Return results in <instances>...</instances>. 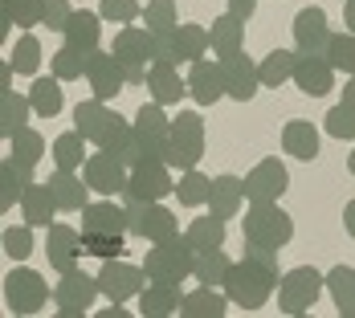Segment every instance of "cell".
<instances>
[{"instance_id":"obj_26","label":"cell","mask_w":355,"mask_h":318,"mask_svg":"<svg viewBox=\"0 0 355 318\" xmlns=\"http://www.w3.org/2000/svg\"><path fill=\"white\" fill-rule=\"evenodd\" d=\"M127 168H143V164H168V139H155V135H143L135 127V135L127 139L123 155H119Z\"/></svg>"},{"instance_id":"obj_46","label":"cell","mask_w":355,"mask_h":318,"mask_svg":"<svg viewBox=\"0 0 355 318\" xmlns=\"http://www.w3.org/2000/svg\"><path fill=\"white\" fill-rule=\"evenodd\" d=\"M135 127H139L143 135H155V139H168V131H172V118H168V106L159 103H143L135 110Z\"/></svg>"},{"instance_id":"obj_14","label":"cell","mask_w":355,"mask_h":318,"mask_svg":"<svg viewBox=\"0 0 355 318\" xmlns=\"http://www.w3.org/2000/svg\"><path fill=\"white\" fill-rule=\"evenodd\" d=\"M290 78L298 82V90H302V94L322 98V94H331V86H335V66L327 62V53L298 49V53H294V73H290Z\"/></svg>"},{"instance_id":"obj_43","label":"cell","mask_w":355,"mask_h":318,"mask_svg":"<svg viewBox=\"0 0 355 318\" xmlns=\"http://www.w3.org/2000/svg\"><path fill=\"white\" fill-rule=\"evenodd\" d=\"M86 66H90V53H86V49L62 45V49L53 53V78H58V82H78V78H86Z\"/></svg>"},{"instance_id":"obj_29","label":"cell","mask_w":355,"mask_h":318,"mask_svg":"<svg viewBox=\"0 0 355 318\" xmlns=\"http://www.w3.org/2000/svg\"><path fill=\"white\" fill-rule=\"evenodd\" d=\"M82 233H127V209L98 200L82 209Z\"/></svg>"},{"instance_id":"obj_30","label":"cell","mask_w":355,"mask_h":318,"mask_svg":"<svg viewBox=\"0 0 355 318\" xmlns=\"http://www.w3.org/2000/svg\"><path fill=\"white\" fill-rule=\"evenodd\" d=\"M245 204V184L237 176H216L213 179V192H209V212L213 216H237V209Z\"/></svg>"},{"instance_id":"obj_13","label":"cell","mask_w":355,"mask_h":318,"mask_svg":"<svg viewBox=\"0 0 355 318\" xmlns=\"http://www.w3.org/2000/svg\"><path fill=\"white\" fill-rule=\"evenodd\" d=\"M245 184V200L249 204H266V200H278L286 196V188H290V172H286L282 159H261V164H253L249 168V176L241 179Z\"/></svg>"},{"instance_id":"obj_16","label":"cell","mask_w":355,"mask_h":318,"mask_svg":"<svg viewBox=\"0 0 355 318\" xmlns=\"http://www.w3.org/2000/svg\"><path fill=\"white\" fill-rule=\"evenodd\" d=\"M168 192H176V179H172V172H168V164H143V168H131L127 200H164Z\"/></svg>"},{"instance_id":"obj_50","label":"cell","mask_w":355,"mask_h":318,"mask_svg":"<svg viewBox=\"0 0 355 318\" xmlns=\"http://www.w3.org/2000/svg\"><path fill=\"white\" fill-rule=\"evenodd\" d=\"M0 8L21 29H33V25H41V17H45V0H0Z\"/></svg>"},{"instance_id":"obj_19","label":"cell","mask_w":355,"mask_h":318,"mask_svg":"<svg viewBox=\"0 0 355 318\" xmlns=\"http://www.w3.org/2000/svg\"><path fill=\"white\" fill-rule=\"evenodd\" d=\"M188 90L200 106H213L225 98V73H220V62H192L188 66Z\"/></svg>"},{"instance_id":"obj_27","label":"cell","mask_w":355,"mask_h":318,"mask_svg":"<svg viewBox=\"0 0 355 318\" xmlns=\"http://www.w3.org/2000/svg\"><path fill=\"white\" fill-rule=\"evenodd\" d=\"M282 147L290 159H315L319 155V131L306 118H290L282 127Z\"/></svg>"},{"instance_id":"obj_2","label":"cell","mask_w":355,"mask_h":318,"mask_svg":"<svg viewBox=\"0 0 355 318\" xmlns=\"http://www.w3.org/2000/svg\"><path fill=\"white\" fill-rule=\"evenodd\" d=\"M73 131H82L86 143L103 147V151H114L123 155L127 139L135 135V123H127L119 110H110L103 98H86V103L73 106Z\"/></svg>"},{"instance_id":"obj_21","label":"cell","mask_w":355,"mask_h":318,"mask_svg":"<svg viewBox=\"0 0 355 318\" xmlns=\"http://www.w3.org/2000/svg\"><path fill=\"white\" fill-rule=\"evenodd\" d=\"M180 302H184L180 285H172V282H151V285H143V294H139V315L143 318L180 315Z\"/></svg>"},{"instance_id":"obj_41","label":"cell","mask_w":355,"mask_h":318,"mask_svg":"<svg viewBox=\"0 0 355 318\" xmlns=\"http://www.w3.org/2000/svg\"><path fill=\"white\" fill-rule=\"evenodd\" d=\"M209 192H213V179L205 176V172H196V168H188V172L176 179V200L188 204V209L209 204Z\"/></svg>"},{"instance_id":"obj_47","label":"cell","mask_w":355,"mask_h":318,"mask_svg":"<svg viewBox=\"0 0 355 318\" xmlns=\"http://www.w3.org/2000/svg\"><path fill=\"white\" fill-rule=\"evenodd\" d=\"M327 62L343 73H355V33H331L327 37Z\"/></svg>"},{"instance_id":"obj_11","label":"cell","mask_w":355,"mask_h":318,"mask_svg":"<svg viewBox=\"0 0 355 318\" xmlns=\"http://www.w3.org/2000/svg\"><path fill=\"white\" fill-rule=\"evenodd\" d=\"M143 285H147V274H143V265H127L123 257H110L103 261V270H98V290H103V298L110 302H131V298H139Z\"/></svg>"},{"instance_id":"obj_32","label":"cell","mask_w":355,"mask_h":318,"mask_svg":"<svg viewBox=\"0 0 355 318\" xmlns=\"http://www.w3.org/2000/svg\"><path fill=\"white\" fill-rule=\"evenodd\" d=\"M209 45H213L216 58L237 53V49L245 45V21H237L233 12H220V17L213 21V29H209Z\"/></svg>"},{"instance_id":"obj_36","label":"cell","mask_w":355,"mask_h":318,"mask_svg":"<svg viewBox=\"0 0 355 318\" xmlns=\"http://www.w3.org/2000/svg\"><path fill=\"white\" fill-rule=\"evenodd\" d=\"M33 184V176L25 172V168H17L8 155H4V164H0V209H17L21 204V196H25V188Z\"/></svg>"},{"instance_id":"obj_33","label":"cell","mask_w":355,"mask_h":318,"mask_svg":"<svg viewBox=\"0 0 355 318\" xmlns=\"http://www.w3.org/2000/svg\"><path fill=\"white\" fill-rule=\"evenodd\" d=\"M29 110H33V98H29V94L4 90V103H0V135L12 139L17 131H25V127H29Z\"/></svg>"},{"instance_id":"obj_44","label":"cell","mask_w":355,"mask_h":318,"mask_svg":"<svg viewBox=\"0 0 355 318\" xmlns=\"http://www.w3.org/2000/svg\"><path fill=\"white\" fill-rule=\"evenodd\" d=\"M176 25H180L176 0H151V4H143V29L147 33H172Z\"/></svg>"},{"instance_id":"obj_56","label":"cell","mask_w":355,"mask_h":318,"mask_svg":"<svg viewBox=\"0 0 355 318\" xmlns=\"http://www.w3.org/2000/svg\"><path fill=\"white\" fill-rule=\"evenodd\" d=\"M343 25L347 33H355V0H343Z\"/></svg>"},{"instance_id":"obj_55","label":"cell","mask_w":355,"mask_h":318,"mask_svg":"<svg viewBox=\"0 0 355 318\" xmlns=\"http://www.w3.org/2000/svg\"><path fill=\"white\" fill-rule=\"evenodd\" d=\"M229 12H233L237 21H249V17L257 12V0H229Z\"/></svg>"},{"instance_id":"obj_12","label":"cell","mask_w":355,"mask_h":318,"mask_svg":"<svg viewBox=\"0 0 355 318\" xmlns=\"http://www.w3.org/2000/svg\"><path fill=\"white\" fill-rule=\"evenodd\" d=\"M82 179L90 184V192H98V196H114V192H127V164L114 155V151H94L86 164H82Z\"/></svg>"},{"instance_id":"obj_58","label":"cell","mask_w":355,"mask_h":318,"mask_svg":"<svg viewBox=\"0 0 355 318\" xmlns=\"http://www.w3.org/2000/svg\"><path fill=\"white\" fill-rule=\"evenodd\" d=\"M343 106H352V110H355V73H352V82L343 86Z\"/></svg>"},{"instance_id":"obj_24","label":"cell","mask_w":355,"mask_h":318,"mask_svg":"<svg viewBox=\"0 0 355 318\" xmlns=\"http://www.w3.org/2000/svg\"><path fill=\"white\" fill-rule=\"evenodd\" d=\"M21 212H25V224H33V229H49L53 216H58V200H53L49 184H29L25 196H21Z\"/></svg>"},{"instance_id":"obj_10","label":"cell","mask_w":355,"mask_h":318,"mask_svg":"<svg viewBox=\"0 0 355 318\" xmlns=\"http://www.w3.org/2000/svg\"><path fill=\"white\" fill-rule=\"evenodd\" d=\"M98 294H103V290H98V278L73 265V270H66V274H62V282H58V290H53L58 315L82 318L90 306H94V298H98Z\"/></svg>"},{"instance_id":"obj_45","label":"cell","mask_w":355,"mask_h":318,"mask_svg":"<svg viewBox=\"0 0 355 318\" xmlns=\"http://www.w3.org/2000/svg\"><path fill=\"white\" fill-rule=\"evenodd\" d=\"M229 257H225V249H209V253H196V278L200 285H225V274H229Z\"/></svg>"},{"instance_id":"obj_1","label":"cell","mask_w":355,"mask_h":318,"mask_svg":"<svg viewBox=\"0 0 355 318\" xmlns=\"http://www.w3.org/2000/svg\"><path fill=\"white\" fill-rule=\"evenodd\" d=\"M278 261L270 249H257L245 241V257L229 265L225 274V294L237 310H261L270 294H278Z\"/></svg>"},{"instance_id":"obj_23","label":"cell","mask_w":355,"mask_h":318,"mask_svg":"<svg viewBox=\"0 0 355 318\" xmlns=\"http://www.w3.org/2000/svg\"><path fill=\"white\" fill-rule=\"evenodd\" d=\"M327 37H331V25H327V12L322 8H302L294 17V41H298V49L322 53L327 49Z\"/></svg>"},{"instance_id":"obj_4","label":"cell","mask_w":355,"mask_h":318,"mask_svg":"<svg viewBox=\"0 0 355 318\" xmlns=\"http://www.w3.org/2000/svg\"><path fill=\"white\" fill-rule=\"evenodd\" d=\"M241 229H245L249 245L270 249V253L286 249V245H290V237H294V220H290V212H286L278 200L253 204V209L245 212V220H241Z\"/></svg>"},{"instance_id":"obj_18","label":"cell","mask_w":355,"mask_h":318,"mask_svg":"<svg viewBox=\"0 0 355 318\" xmlns=\"http://www.w3.org/2000/svg\"><path fill=\"white\" fill-rule=\"evenodd\" d=\"M86 82H90V90H94V98H114L119 90H123V66H119V58L114 53H90V66H86Z\"/></svg>"},{"instance_id":"obj_17","label":"cell","mask_w":355,"mask_h":318,"mask_svg":"<svg viewBox=\"0 0 355 318\" xmlns=\"http://www.w3.org/2000/svg\"><path fill=\"white\" fill-rule=\"evenodd\" d=\"M45 257L58 274L73 270L86 253H82V233L78 229H66V224H49V241H45Z\"/></svg>"},{"instance_id":"obj_31","label":"cell","mask_w":355,"mask_h":318,"mask_svg":"<svg viewBox=\"0 0 355 318\" xmlns=\"http://www.w3.org/2000/svg\"><path fill=\"white\" fill-rule=\"evenodd\" d=\"M184 237L192 241L196 253H209V249H225V237H229V229H225V216H196L188 229H184Z\"/></svg>"},{"instance_id":"obj_48","label":"cell","mask_w":355,"mask_h":318,"mask_svg":"<svg viewBox=\"0 0 355 318\" xmlns=\"http://www.w3.org/2000/svg\"><path fill=\"white\" fill-rule=\"evenodd\" d=\"M0 245H4L8 261H29V253H33V224H8Z\"/></svg>"},{"instance_id":"obj_25","label":"cell","mask_w":355,"mask_h":318,"mask_svg":"<svg viewBox=\"0 0 355 318\" xmlns=\"http://www.w3.org/2000/svg\"><path fill=\"white\" fill-rule=\"evenodd\" d=\"M45 184H49V192H53V200H58V209H62V212H82V209H86V192H90V184H86V179H78L73 172L58 168Z\"/></svg>"},{"instance_id":"obj_51","label":"cell","mask_w":355,"mask_h":318,"mask_svg":"<svg viewBox=\"0 0 355 318\" xmlns=\"http://www.w3.org/2000/svg\"><path fill=\"white\" fill-rule=\"evenodd\" d=\"M103 21H114V25H131V21H143L139 0H103L98 4Z\"/></svg>"},{"instance_id":"obj_28","label":"cell","mask_w":355,"mask_h":318,"mask_svg":"<svg viewBox=\"0 0 355 318\" xmlns=\"http://www.w3.org/2000/svg\"><path fill=\"white\" fill-rule=\"evenodd\" d=\"M229 306H233V302H229V294H216V285H200V290L184 294L180 315H184V318H220Z\"/></svg>"},{"instance_id":"obj_8","label":"cell","mask_w":355,"mask_h":318,"mask_svg":"<svg viewBox=\"0 0 355 318\" xmlns=\"http://www.w3.org/2000/svg\"><path fill=\"white\" fill-rule=\"evenodd\" d=\"M127 229L143 241H151V245H159V241L180 233L176 212L164 209L159 200H127Z\"/></svg>"},{"instance_id":"obj_54","label":"cell","mask_w":355,"mask_h":318,"mask_svg":"<svg viewBox=\"0 0 355 318\" xmlns=\"http://www.w3.org/2000/svg\"><path fill=\"white\" fill-rule=\"evenodd\" d=\"M155 62L159 66H184V58L176 49V29L172 33H155Z\"/></svg>"},{"instance_id":"obj_40","label":"cell","mask_w":355,"mask_h":318,"mask_svg":"<svg viewBox=\"0 0 355 318\" xmlns=\"http://www.w3.org/2000/svg\"><path fill=\"white\" fill-rule=\"evenodd\" d=\"M82 253L94 261H110L127 253V237L123 233H82Z\"/></svg>"},{"instance_id":"obj_7","label":"cell","mask_w":355,"mask_h":318,"mask_svg":"<svg viewBox=\"0 0 355 318\" xmlns=\"http://www.w3.org/2000/svg\"><path fill=\"white\" fill-rule=\"evenodd\" d=\"M49 298H53V290L45 285V278L37 270H29V265L8 270V278H4V306L12 315H37Z\"/></svg>"},{"instance_id":"obj_3","label":"cell","mask_w":355,"mask_h":318,"mask_svg":"<svg viewBox=\"0 0 355 318\" xmlns=\"http://www.w3.org/2000/svg\"><path fill=\"white\" fill-rule=\"evenodd\" d=\"M192 270H196V249H192V241H188L184 233L168 237V241H159V245H151L147 249V257H143V274H147V282L180 285Z\"/></svg>"},{"instance_id":"obj_9","label":"cell","mask_w":355,"mask_h":318,"mask_svg":"<svg viewBox=\"0 0 355 318\" xmlns=\"http://www.w3.org/2000/svg\"><path fill=\"white\" fill-rule=\"evenodd\" d=\"M322 294V274L311 265L290 270L286 278H278V310L282 315H306Z\"/></svg>"},{"instance_id":"obj_39","label":"cell","mask_w":355,"mask_h":318,"mask_svg":"<svg viewBox=\"0 0 355 318\" xmlns=\"http://www.w3.org/2000/svg\"><path fill=\"white\" fill-rule=\"evenodd\" d=\"M86 159H90V155H86V135H82V131L58 135V143H53V164H58V168L73 172V168H82Z\"/></svg>"},{"instance_id":"obj_53","label":"cell","mask_w":355,"mask_h":318,"mask_svg":"<svg viewBox=\"0 0 355 318\" xmlns=\"http://www.w3.org/2000/svg\"><path fill=\"white\" fill-rule=\"evenodd\" d=\"M70 17H73L70 0H45V17H41V25H45V29H53V33H62Z\"/></svg>"},{"instance_id":"obj_57","label":"cell","mask_w":355,"mask_h":318,"mask_svg":"<svg viewBox=\"0 0 355 318\" xmlns=\"http://www.w3.org/2000/svg\"><path fill=\"white\" fill-rule=\"evenodd\" d=\"M343 229H347V233L355 237V200L347 204V209H343Z\"/></svg>"},{"instance_id":"obj_35","label":"cell","mask_w":355,"mask_h":318,"mask_svg":"<svg viewBox=\"0 0 355 318\" xmlns=\"http://www.w3.org/2000/svg\"><path fill=\"white\" fill-rule=\"evenodd\" d=\"M41 155H45V139H41L37 131H29V127L8 139V159H12L17 168H25L29 176H33V168L41 164Z\"/></svg>"},{"instance_id":"obj_37","label":"cell","mask_w":355,"mask_h":318,"mask_svg":"<svg viewBox=\"0 0 355 318\" xmlns=\"http://www.w3.org/2000/svg\"><path fill=\"white\" fill-rule=\"evenodd\" d=\"M176 49H180V58H184V66H192V62H205V53L213 49V45H209V29H200L196 21L176 25Z\"/></svg>"},{"instance_id":"obj_22","label":"cell","mask_w":355,"mask_h":318,"mask_svg":"<svg viewBox=\"0 0 355 318\" xmlns=\"http://www.w3.org/2000/svg\"><path fill=\"white\" fill-rule=\"evenodd\" d=\"M147 90H151V98L159 106H176L184 94H188V82L176 73V66H159V62H151V70H147V82H143Z\"/></svg>"},{"instance_id":"obj_52","label":"cell","mask_w":355,"mask_h":318,"mask_svg":"<svg viewBox=\"0 0 355 318\" xmlns=\"http://www.w3.org/2000/svg\"><path fill=\"white\" fill-rule=\"evenodd\" d=\"M327 135H335V139H355V110L352 106H331L327 110Z\"/></svg>"},{"instance_id":"obj_5","label":"cell","mask_w":355,"mask_h":318,"mask_svg":"<svg viewBox=\"0 0 355 318\" xmlns=\"http://www.w3.org/2000/svg\"><path fill=\"white\" fill-rule=\"evenodd\" d=\"M110 53L119 58L127 86H139V82H147V70L155 62V33H147L143 25L139 29L135 25H123V33H114V49Z\"/></svg>"},{"instance_id":"obj_59","label":"cell","mask_w":355,"mask_h":318,"mask_svg":"<svg viewBox=\"0 0 355 318\" xmlns=\"http://www.w3.org/2000/svg\"><path fill=\"white\" fill-rule=\"evenodd\" d=\"M347 168H352V176H355V151H352V155H347Z\"/></svg>"},{"instance_id":"obj_49","label":"cell","mask_w":355,"mask_h":318,"mask_svg":"<svg viewBox=\"0 0 355 318\" xmlns=\"http://www.w3.org/2000/svg\"><path fill=\"white\" fill-rule=\"evenodd\" d=\"M8 66H12L17 73H25V78H29V73H37V70H41V41H37L33 33H25L17 45H12Z\"/></svg>"},{"instance_id":"obj_42","label":"cell","mask_w":355,"mask_h":318,"mask_svg":"<svg viewBox=\"0 0 355 318\" xmlns=\"http://www.w3.org/2000/svg\"><path fill=\"white\" fill-rule=\"evenodd\" d=\"M29 98H33V114H41V118L62 114V82L58 78H37Z\"/></svg>"},{"instance_id":"obj_15","label":"cell","mask_w":355,"mask_h":318,"mask_svg":"<svg viewBox=\"0 0 355 318\" xmlns=\"http://www.w3.org/2000/svg\"><path fill=\"white\" fill-rule=\"evenodd\" d=\"M220 73H225V94H229L233 103H249V98L257 94V86H261V78H257V62L249 58L245 49L225 53V58H220Z\"/></svg>"},{"instance_id":"obj_20","label":"cell","mask_w":355,"mask_h":318,"mask_svg":"<svg viewBox=\"0 0 355 318\" xmlns=\"http://www.w3.org/2000/svg\"><path fill=\"white\" fill-rule=\"evenodd\" d=\"M98 33H103V12L73 8V17L66 21V29H62V45L86 49V53H98Z\"/></svg>"},{"instance_id":"obj_38","label":"cell","mask_w":355,"mask_h":318,"mask_svg":"<svg viewBox=\"0 0 355 318\" xmlns=\"http://www.w3.org/2000/svg\"><path fill=\"white\" fill-rule=\"evenodd\" d=\"M290 73H294V53H290V49H270V53L257 62V78H261L266 90H278Z\"/></svg>"},{"instance_id":"obj_34","label":"cell","mask_w":355,"mask_h":318,"mask_svg":"<svg viewBox=\"0 0 355 318\" xmlns=\"http://www.w3.org/2000/svg\"><path fill=\"white\" fill-rule=\"evenodd\" d=\"M327 290H331V302L343 318H355V270L352 265H335L327 274Z\"/></svg>"},{"instance_id":"obj_6","label":"cell","mask_w":355,"mask_h":318,"mask_svg":"<svg viewBox=\"0 0 355 318\" xmlns=\"http://www.w3.org/2000/svg\"><path fill=\"white\" fill-rule=\"evenodd\" d=\"M205 155V118L196 110H180L172 118V131H168V168H196Z\"/></svg>"}]
</instances>
